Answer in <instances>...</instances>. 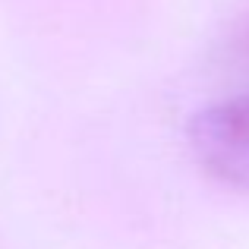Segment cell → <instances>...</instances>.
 I'll return each instance as SVG.
<instances>
[{"mask_svg": "<svg viewBox=\"0 0 249 249\" xmlns=\"http://www.w3.org/2000/svg\"><path fill=\"white\" fill-rule=\"evenodd\" d=\"M218 91L189 120V145L212 177L249 193V25L221 51Z\"/></svg>", "mask_w": 249, "mask_h": 249, "instance_id": "6da1fadb", "label": "cell"}]
</instances>
